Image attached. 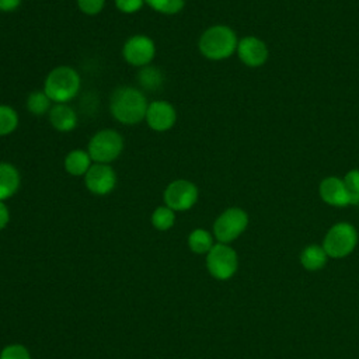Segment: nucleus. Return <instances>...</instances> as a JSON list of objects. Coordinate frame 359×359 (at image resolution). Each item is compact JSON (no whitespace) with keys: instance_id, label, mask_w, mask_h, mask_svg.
<instances>
[{"instance_id":"25","label":"nucleus","mask_w":359,"mask_h":359,"mask_svg":"<svg viewBox=\"0 0 359 359\" xmlns=\"http://www.w3.org/2000/svg\"><path fill=\"white\" fill-rule=\"evenodd\" d=\"M79 10L86 15H97L102 11L105 0H76Z\"/></svg>"},{"instance_id":"1","label":"nucleus","mask_w":359,"mask_h":359,"mask_svg":"<svg viewBox=\"0 0 359 359\" xmlns=\"http://www.w3.org/2000/svg\"><path fill=\"white\" fill-rule=\"evenodd\" d=\"M147 98L142 90L130 86L115 88L109 98V112L122 125H136L142 122L147 111Z\"/></svg>"},{"instance_id":"2","label":"nucleus","mask_w":359,"mask_h":359,"mask_svg":"<svg viewBox=\"0 0 359 359\" xmlns=\"http://www.w3.org/2000/svg\"><path fill=\"white\" fill-rule=\"evenodd\" d=\"M238 45V38L229 25H212L206 28L198 41L199 52L209 60L230 57Z\"/></svg>"},{"instance_id":"5","label":"nucleus","mask_w":359,"mask_h":359,"mask_svg":"<svg viewBox=\"0 0 359 359\" xmlns=\"http://www.w3.org/2000/svg\"><path fill=\"white\" fill-rule=\"evenodd\" d=\"M359 240L358 230L346 222L334 224L325 234L323 248L331 258H344L349 255Z\"/></svg>"},{"instance_id":"26","label":"nucleus","mask_w":359,"mask_h":359,"mask_svg":"<svg viewBox=\"0 0 359 359\" xmlns=\"http://www.w3.org/2000/svg\"><path fill=\"white\" fill-rule=\"evenodd\" d=\"M0 359H31V356L22 345L15 344V345H8L1 351Z\"/></svg>"},{"instance_id":"20","label":"nucleus","mask_w":359,"mask_h":359,"mask_svg":"<svg viewBox=\"0 0 359 359\" xmlns=\"http://www.w3.org/2000/svg\"><path fill=\"white\" fill-rule=\"evenodd\" d=\"M188 245L194 252L205 254L213 247V238L205 229H195L188 237Z\"/></svg>"},{"instance_id":"9","label":"nucleus","mask_w":359,"mask_h":359,"mask_svg":"<svg viewBox=\"0 0 359 359\" xmlns=\"http://www.w3.org/2000/svg\"><path fill=\"white\" fill-rule=\"evenodd\" d=\"M198 187L188 180H174L164 189L165 206L174 212H184L191 209L198 201Z\"/></svg>"},{"instance_id":"14","label":"nucleus","mask_w":359,"mask_h":359,"mask_svg":"<svg viewBox=\"0 0 359 359\" xmlns=\"http://www.w3.org/2000/svg\"><path fill=\"white\" fill-rule=\"evenodd\" d=\"M49 123L57 132H72L77 126V114L69 104H53L48 112Z\"/></svg>"},{"instance_id":"27","label":"nucleus","mask_w":359,"mask_h":359,"mask_svg":"<svg viewBox=\"0 0 359 359\" xmlns=\"http://www.w3.org/2000/svg\"><path fill=\"white\" fill-rule=\"evenodd\" d=\"M115 3V7L123 13V14H133V13H137L143 4H144V0H114Z\"/></svg>"},{"instance_id":"16","label":"nucleus","mask_w":359,"mask_h":359,"mask_svg":"<svg viewBox=\"0 0 359 359\" xmlns=\"http://www.w3.org/2000/svg\"><path fill=\"white\" fill-rule=\"evenodd\" d=\"M91 165H93V160L88 151L83 149L70 150L63 160V167L66 172L73 177H84Z\"/></svg>"},{"instance_id":"11","label":"nucleus","mask_w":359,"mask_h":359,"mask_svg":"<svg viewBox=\"0 0 359 359\" xmlns=\"http://www.w3.org/2000/svg\"><path fill=\"white\" fill-rule=\"evenodd\" d=\"M144 121L151 130L167 132L175 125V107L165 100H154L147 105Z\"/></svg>"},{"instance_id":"23","label":"nucleus","mask_w":359,"mask_h":359,"mask_svg":"<svg viewBox=\"0 0 359 359\" xmlns=\"http://www.w3.org/2000/svg\"><path fill=\"white\" fill-rule=\"evenodd\" d=\"M175 222V213L168 206H158L151 213V224L157 230H168Z\"/></svg>"},{"instance_id":"18","label":"nucleus","mask_w":359,"mask_h":359,"mask_svg":"<svg viewBox=\"0 0 359 359\" xmlns=\"http://www.w3.org/2000/svg\"><path fill=\"white\" fill-rule=\"evenodd\" d=\"M139 84L146 90H157L163 86L164 76L163 72L154 66H144L137 73Z\"/></svg>"},{"instance_id":"10","label":"nucleus","mask_w":359,"mask_h":359,"mask_svg":"<svg viewBox=\"0 0 359 359\" xmlns=\"http://www.w3.org/2000/svg\"><path fill=\"white\" fill-rule=\"evenodd\" d=\"M116 172L109 164L93 163L87 174L84 175L86 188L94 195H108L116 187Z\"/></svg>"},{"instance_id":"4","label":"nucleus","mask_w":359,"mask_h":359,"mask_svg":"<svg viewBox=\"0 0 359 359\" xmlns=\"http://www.w3.org/2000/svg\"><path fill=\"white\" fill-rule=\"evenodd\" d=\"M123 147L125 142L118 130L101 129L91 136L87 151L94 163L109 164L121 156Z\"/></svg>"},{"instance_id":"7","label":"nucleus","mask_w":359,"mask_h":359,"mask_svg":"<svg viewBox=\"0 0 359 359\" xmlns=\"http://www.w3.org/2000/svg\"><path fill=\"white\" fill-rule=\"evenodd\" d=\"M206 265L213 278L219 280H226L231 278L237 271V254L227 244L217 243L208 252Z\"/></svg>"},{"instance_id":"21","label":"nucleus","mask_w":359,"mask_h":359,"mask_svg":"<svg viewBox=\"0 0 359 359\" xmlns=\"http://www.w3.org/2000/svg\"><path fill=\"white\" fill-rule=\"evenodd\" d=\"M18 126L17 111L6 104H0V136L13 133Z\"/></svg>"},{"instance_id":"6","label":"nucleus","mask_w":359,"mask_h":359,"mask_svg":"<svg viewBox=\"0 0 359 359\" xmlns=\"http://www.w3.org/2000/svg\"><path fill=\"white\" fill-rule=\"evenodd\" d=\"M248 226V215L241 208H229L213 223V234L219 243L227 244L236 240Z\"/></svg>"},{"instance_id":"19","label":"nucleus","mask_w":359,"mask_h":359,"mask_svg":"<svg viewBox=\"0 0 359 359\" xmlns=\"http://www.w3.org/2000/svg\"><path fill=\"white\" fill-rule=\"evenodd\" d=\"M50 104H52V101L49 100V97L45 94L43 90H35V91L29 93L27 97V102H25L27 109L32 115H36V116L49 112V109L52 107Z\"/></svg>"},{"instance_id":"28","label":"nucleus","mask_w":359,"mask_h":359,"mask_svg":"<svg viewBox=\"0 0 359 359\" xmlns=\"http://www.w3.org/2000/svg\"><path fill=\"white\" fill-rule=\"evenodd\" d=\"M22 0H0V11L11 13L21 6Z\"/></svg>"},{"instance_id":"17","label":"nucleus","mask_w":359,"mask_h":359,"mask_svg":"<svg viewBox=\"0 0 359 359\" xmlns=\"http://www.w3.org/2000/svg\"><path fill=\"white\" fill-rule=\"evenodd\" d=\"M328 259V255L323 245L318 244H310L307 245L302 254H300V264L307 271H320L325 266Z\"/></svg>"},{"instance_id":"29","label":"nucleus","mask_w":359,"mask_h":359,"mask_svg":"<svg viewBox=\"0 0 359 359\" xmlns=\"http://www.w3.org/2000/svg\"><path fill=\"white\" fill-rule=\"evenodd\" d=\"M10 220V212H8V208L6 206L4 202L0 201V230L4 229L7 226Z\"/></svg>"},{"instance_id":"22","label":"nucleus","mask_w":359,"mask_h":359,"mask_svg":"<svg viewBox=\"0 0 359 359\" xmlns=\"http://www.w3.org/2000/svg\"><path fill=\"white\" fill-rule=\"evenodd\" d=\"M144 3L156 13L164 15L178 14L185 6V0H144Z\"/></svg>"},{"instance_id":"15","label":"nucleus","mask_w":359,"mask_h":359,"mask_svg":"<svg viewBox=\"0 0 359 359\" xmlns=\"http://www.w3.org/2000/svg\"><path fill=\"white\" fill-rule=\"evenodd\" d=\"M21 175L15 165L7 161H0V201L11 198L20 188Z\"/></svg>"},{"instance_id":"13","label":"nucleus","mask_w":359,"mask_h":359,"mask_svg":"<svg viewBox=\"0 0 359 359\" xmlns=\"http://www.w3.org/2000/svg\"><path fill=\"white\" fill-rule=\"evenodd\" d=\"M318 192H320L321 199L331 206L342 208V206L351 205L349 194H348V189H346L342 178H338L334 175L324 178L320 182Z\"/></svg>"},{"instance_id":"8","label":"nucleus","mask_w":359,"mask_h":359,"mask_svg":"<svg viewBox=\"0 0 359 359\" xmlns=\"http://www.w3.org/2000/svg\"><path fill=\"white\" fill-rule=\"evenodd\" d=\"M122 56L125 62L135 67H144L151 63L156 56L154 41L143 34L129 36L122 46Z\"/></svg>"},{"instance_id":"12","label":"nucleus","mask_w":359,"mask_h":359,"mask_svg":"<svg viewBox=\"0 0 359 359\" xmlns=\"http://www.w3.org/2000/svg\"><path fill=\"white\" fill-rule=\"evenodd\" d=\"M236 52L240 60L250 67L262 66L269 55L266 43L257 36H244L238 39Z\"/></svg>"},{"instance_id":"3","label":"nucleus","mask_w":359,"mask_h":359,"mask_svg":"<svg viewBox=\"0 0 359 359\" xmlns=\"http://www.w3.org/2000/svg\"><path fill=\"white\" fill-rule=\"evenodd\" d=\"M81 77L70 66H57L52 69L43 81V91L53 104H67L80 91Z\"/></svg>"},{"instance_id":"24","label":"nucleus","mask_w":359,"mask_h":359,"mask_svg":"<svg viewBox=\"0 0 359 359\" xmlns=\"http://www.w3.org/2000/svg\"><path fill=\"white\" fill-rule=\"evenodd\" d=\"M349 194L351 205L359 206V170H351L342 178Z\"/></svg>"}]
</instances>
